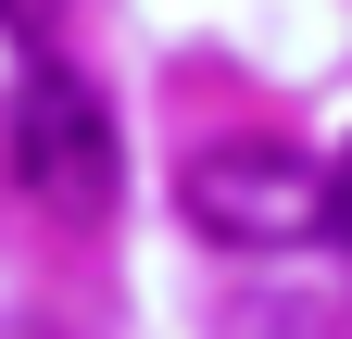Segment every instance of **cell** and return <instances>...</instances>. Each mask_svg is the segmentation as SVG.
Wrapping results in <instances>:
<instances>
[{
    "label": "cell",
    "instance_id": "6da1fadb",
    "mask_svg": "<svg viewBox=\"0 0 352 339\" xmlns=\"http://www.w3.org/2000/svg\"><path fill=\"white\" fill-rule=\"evenodd\" d=\"M13 189L63 226H101L113 214V113L101 89L63 63V51H25V89H13Z\"/></svg>",
    "mask_w": 352,
    "mask_h": 339
},
{
    "label": "cell",
    "instance_id": "7a4b0ae2",
    "mask_svg": "<svg viewBox=\"0 0 352 339\" xmlns=\"http://www.w3.org/2000/svg\"><path fill=\"white\" fill-rule=\"evenodd\" d=\"M189 226L227 239V251H289L315 226V163L289 139H264V126H239V139L189 151Z\"/></svg>",
    "mask_w": 352,
    "mask_h": 339
},
{
    "label": "cell",
    "instance_id": "3957f363",
    "mask_svg": "<svg viewBox=\"0 0 352 339\" xmlns=\"http://www.w3.org/2000/svg\"><path fill=\"white\" fill-rule=\"evenodd\" d=\"M315 239H327L340 264H352V139H340V151L315 163Z\"/></svg>",
    "mask_w": 352,
    "mask_h": 339
},
{
    "label": "cell",
    "instance_id": "277c9868",
    "mask_svg": "<svg viewBox=\"0 0 352 339\" xmlns=\"http://www.w3.org/2000/svg\"><path fill=\"white\" fill-rule=\"evenodd\" d=\"M0 13H13V38H25V51H63V38H51V0H0Z\"/></svg>",
    "mask_w": 352,
    "mask_h": 339
}]
</instances>
